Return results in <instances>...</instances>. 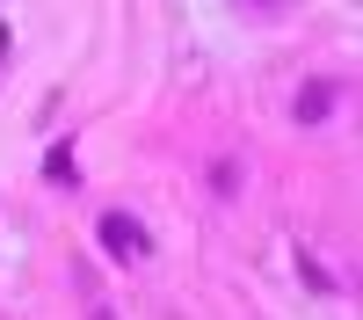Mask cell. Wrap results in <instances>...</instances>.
I'll use <instances>...</instances> for the list:
<instances>
[{"instance_id": "1", "label": "cell", "mask_w": 363, "mask_h": 320, "mask_svg": "<svg viewBox=\"0 0 363 320\" xmlns=\"http://www.w3.org/2000/svg\"><path fill=\"white\" fill-rule=\"evenodd\" d=\"M102 255L109 262H145V248H153V241H145V226L131 219V211H102Z\"/></svg>"}, {"instance_id": "2", "label": "cell", "mask_w": 363, "mask_h": 320, "mask_svg": "<svg viewBox=\"0 0 363 320\" xmlns=\"http://www.w3.org/2000/svg\"><path fill=\"white\" fill-rule=\"evenodd\" d=\"M327 109H335V87H327V80H313L306 95H298V124H320Z\"/></svg>"}, {"instance_id": "3", "label": "cell", "mask_w": 363, "mask_h": 320, "mask_svg": "<svg viewBox=\"0 0 363 320\" xmlns=\"http://www.w3.org/2000/svg\"><path fill=\"white\" fill-rule=\"evenodd\" d=\"M44 175H51L58 189H73V153H66V145H51V160H44Z\"/></svg>"}, {"instance_id": "4", "label": "cell", "mask_w": 363, "mask_h": 320, "mask_svg": "<svg viewBox=\"0 0 363 320\" xmlns=\"http://www.w3.org/2000/svg\"><path fill=\"white\" fill-rule=\"evenodd\" d=\"M298 277H306L313 291H335V277H327V270H320V262H313V255H298Z\"/></svg>"}]
</instances>
